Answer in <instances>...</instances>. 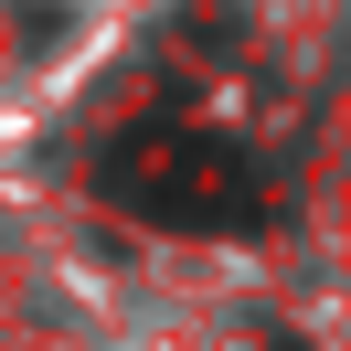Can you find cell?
<instances>
[{"label":"cell","mask_w":351,"mask_h":351,"mask_svg":"<svg viewBox=\"0 0 351 351\" xmlns=\"http://www.w3.org/2000/svg\"><path fill=\"white\" fill-rule=\"evenodd\" d=\"M107 181L149 223H256V171L223 138H202V128H138L107 160Z\"/></svg>","instance_id":"1"},{"label":"cell","mask_w":351,"mask_h":351,"mask_svg":"<svg viewBox=\"0 0 351 351\" xmlns=\"http://www.w3.org/2000/svg\"><path fill=\"white\" fill-rule=\"evenodd\" d=\"M277 351H298V341H277Z\"/></svg>","instance_id":"2"}]
</instances>
